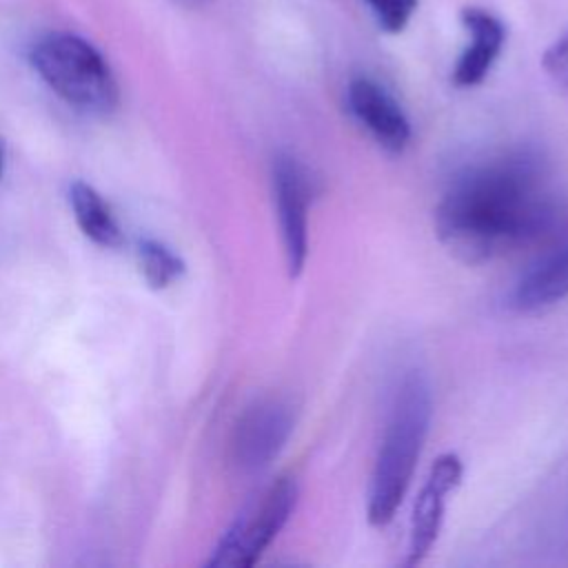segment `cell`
Instances as JSON below:
<instances>
[{"label": "cell", "instance_id": "obj_5", "mask_svg": "<svg viewBox=\"0 0 568 568\" xmlns=\"http://www.w3.org/2000/svg\"><path fill=\"white\" fill-rule=\"evenodd\" d=\"M313 195L315 180L308 169L291 153H280L273 162V200L291 277L304 271L308 257V206Z\"/></svg>", "mask_w": 568, "mask_h": 568}, {"label": "cell", "instance_id": "obj_7", "mask_svg": "<svg viewBox=\"0 0 568 568\" xmlns=\"http://www.w3.org/2000/svg\"><path fill=\"white\" fill-rule=\"evenodd\" d=\"M462 475H464V464L457 453H444L433 462L415 497V506L410 515L408 548H406L408 566L424 561L426 555L433 550L444 524L446 501L459 486Z\"/></svg>", "mask_w": 568, "mask_h": 568}, {"label": "cell", "instance_id": "obj_4", "mask_svg": "<svg viewBox=\"0 0 568 568\" xmlns=\"http://www.w3.org/2000/svg\"><path fill=\"white\" fill-rule=\"evenodd\" d=\"M297 504V484L293 477H277L266 484L231 521L215 544L206 566L211 568H251L275 541Z\"/></svg>", "mask_w": 568, "mask_h": 568}, {"label": "cell", "instance_id": "obj_2", "mask_svg": "<svg viewBox=\"0 0 568 568\" xmlns=\"http://www.w3.org/2000/svg\"><path fill=\"white\" fill-rule=\"evenodd\" d=\"M430 415L428 379L422 371H406L393 393L368 481L366 515L373 526H386L404 501L430 428Z\"/></svg>", "mask_w": 568, "mask_h": 568}, {"label": "cell", "instance_id": "obj_3", "mask_svg": "<svg viewBox=\"0 0 568 568\" xmlns=\"http://www.w3.org/2000/svg\"><path fill=\"white\" fill-rule=\"evenodd\" d=\"M31 64L64 102L80 111L109 113L118 104L120 91L109 62L75 33L55 31L40 38L31 49Z\"/></svg>", "mask_w": 568, "mask_h": 568}, {"label": "cell", "instance_id": "obj_1", "mask_svg": "<svg viewBox=\"0 0 568 568\" xmlns=\"http://www.w3.org/2000/svg\"><path fill=\"white\" fill-rule=\"evenodd\" d=\"M557 202L544 158L508 149L464 166L435 206L442 244L464 262H486L539 240Z\"/></svg>", "mask_w": 568, "mask_h": 568}, {"label": "cell", "instance_id": "obj_8", "mask_svg": "<svg viewBox=\"0 0 568 568\" xmlns=\"http://www.w3.org/2000/svg\"><path fill=\"white\" fill-rule=\"evenodd\" d=\"M346 104L353 118L386 151L399 153L410 142V122L395 95L368 75H357L346 87Z\"/></svg>", "mask_w": 568, "mask_h": 568}, {"label": "cell", "instance_id": "obj_6", "mask_svg": "<svg viewBox=\"0 0 568 568\" xmlns=\"http://www.w3.org/2000/svg\"><path fill=\"white\" fill-rule=\"evenodd\" d=\"M295 426L291 404L280 397L253 402L237 419L231 455L240 470L260 473L282 453Z\"/></svg>", "mask_w": 568, "mask_h": 568}, {"label": "cell", "instance_id": "obj_15", "mask_svg": "<svg viewBox=\"0 0 568 568\" xmlns=\"http://www.w3.org/2000/svg\"><path fill=\"white\" fill-rule=\"evenodd\" d=\"M0 173H2V146H0Z\"/></svg>", "mask_w": 568, "mask_h": 568}, {"label": "cell", "instance_id": "obj_12", "mask_svg": "<svg viewBox=\"0 0 568 568\" xmlns=\"http://www.w3.org/2000/svg\"><path fill=\"white\" fill-rule=\"evenodd\" d=\"M138 262H140V273H142L144 282L153 291H162V288L171 286L184 273L182 257L175 255L166 244H162L158 240L140 242Z\"/></svg>", "mask_w": 568, "mask_h": 568}, {"label": "cell", "instance_id": "obj_11", "mask_svg": "<svg viewBox=\"0 0 568 568\" xmlns=\"http://www.w3.org/2000/svg\"><path fill=\"white\" fill-rule=\"evenodd\" d=\"M69 204L82 233L104 248H118L124 237L104 197L87 182H73L69 189Z\"/></svg>", "mask_w": 568, "mask_h": 568}, {"label": "cell", "instance_id": "obj_13", "mask_svg": "<svg viewBox=\"0 0 568 568\" xmlns=\"http://www.w3.org/2000/svg\"><path fill=\"white\" fill-rule=\"evenodd\" d=\"M366 4L371 7L379 29L388 33H399L410 22L419 0H366Z\"/></svg>", "mask_w": 568, "mask_h": 568}, {"label": "cell", "instance_id": "obj_9", "mask_svg": "<svg viewBox=\"0 0 568 568\" xmlns=\"http://www.w3.org/2000/svg\"><path fill=\"white\" fill-rule=\"evenodd\" d=\"M459 20L464 31L468 33V42L453 69V82L462 89L477 87L490 73L493 64L501 55L506 42L504 22L481 9V7H464L459 11Z\"/></svg>", "mask_w": 568, "mask_h": 568}, {"label": "cell", "instance_id": "obj_10", "mask_svg": "<svg viewBox=\"0 0 568 568\" xmlns=\"http://www.w3.org/2000/svg\"><path fill=\"white\" fill-rule=\"evenodd\" d=\"M564 300H568V242L539 257L515 282L508 304L519 313H537Z\"/></svg>", "mask_w": 568, "mask_h": 568}, {"label": "cell", "instance_id": "obj_14", "mask_svg": "<svg viewBox=\"0 0 568 568\" xmlns=\"http://www.w3.org/2000/svg\"><path fill=\"white\" fill-rule=\"evenodd\" d=\"M541 67L550 82L568 93V29L559 33L541 55Z\"/></svg>", "mask_w": 568, "mask_h": 568}]
</instances>
